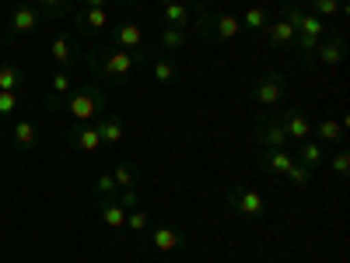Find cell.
Instances as JSON below:
<instances>
[{
  "instance_id": "cell-1",
  "label": "cell",
  "mask_w": 350,
  "mask_h": 263,
  "mask_svg": "<svg viewBox=\"0 0 350 263\" xmlns=\"http://www.w3.org/2000/svg\"><path fill=\"white\" fill-rule=\"evenodd\" d=\"M151 56V49L144 46V49H120V46H112V42H105V46H92L84 53V64H88V71H92L95 77H102L105 81V88H120V84H126V77L148 60Z\"/></svg>"
},
{
  "instance_id": "cell-2",
  "label": "cell",
  "mask_w": 350,
  "mask_h": 263,
  "mask_svg": "<svg viewBox=\"0 0 350 263\" xmlns=\"http://www.w3.org/2000/svg\"><path fill=\"white\" fill-rule=\"evenodd\" d=\"M60 112H67L74 123H92L105 112V92L95 84H84V88H74V92L60 102Z\"/></svg>"
},
{
  "instance_id": "cell-3",
  "label": "cell",
  "mask_w": 350,
  "mask_h": 263,
  "mask_svg": "<svg viewBox=\"0 0 350 263\" xmlns=\"http://www.w3.org/2000/svg\"><path fill=\"white\" fill-rule=\"evenodd\" d=\"M196 32L207 42H231L242 36V21L235 14H214V11H196Z\"/></svg>"
},
{
  "instance_id": "cell-4",
  "label": "cell",
  "mask_w": 350,
  "mask_h": 263,
  "mask_svg": "<svg viewBox=\"0 0 350 263\" xmlns=\"http://www.w3.org/2000/svg\"><path fill=\"white\" fill-rule=\"evenodd\" d=\"M224 200H228V211L231 214H239V218H262L267 214V197H262L259 190H245V186H231L228 193H224Z\"/></svg>"
},
{
  "instance_id": "cell-5",
  "label": "cell",
  "mask_w": 350,
  "mask_h": 263,
  "mask_svg": "<svg viewBox=\"0 0 350 263\" xmlns=\"http://www.w3.org/2000/svg\"><path fill=\"white\" fill-rule=\"evenodd\" d=\"M287 95V74L284 71H270V74H262L252 88V102L262 105V109H277L280 99Z\"/></svg>"
},
{
  "instance_id": "cell-6",
  "label": "cell",
  "mask_w": 350,
  "mask_h": 263,
  "mask_svg": "<svg viewBox=\"0 0 350 263\" xmlns=\"http://www.w3.org/2000/svg\"><path fill=\"white\" fill-rule=\"evenodd\" d=\"M39 11L32 4H14L11 14H8V25H4V42H14L21 36H32L36 28H39Z\"/></svg>"
},
{
  "instance_id": "cell-7",
  "label": "cell",
  "mask_w": 350,
  "mask_h": 263,
  "mask_svg": "<svg viewBox=\"0 0 350 263\" xmlns=\"http://www.w3.org/2000/svg\"><path fill=\"white\" fill-rule=\"evenodd\" d=\"M343 60H347V39L343 36H326L315 46L308 67H340Z\"/></svg>"
},
{
  "instance_id": "cell-8",
  "label": "cell",
  "mask_w": 350,
  "mask_h": 263,
  "mask_svg": "<svg viewBox=\"0 0 350 263\" xmlns=\"http://www.w3.org/2000/svg\"><path fill=\"white\" fill-rule=\"evenodd\" d=\"M64 140H67V148H74V151H81V155H95V151L102 148V137H98V127H95V123H77V127H70V130L64 134Z\"/></svg>"
},
{
  "instance_id": "cell-9",
  "label": "cell",
  "mask_w": 350,
  "mask_h": 263,
  "mask_svg": "<svg viewBox=\"0 0 350 263\" xmlns=\"http://www.w3.org/2000/svg\"><path fill=\"white\" fill-rule=\"evenodd\" d=\"M105 25H109L105 8H77V11H74V39L105 32Z\"/></svg>"
},
{
  "instance_id": "cell-10",
  "label": "cell",
  "mask_w": 350,
  "mask_h": 263,
  "mask_svg": "<svg viewBox=\"0 0 350 263\" xmlns=\"http://www.w3.org/2000/svg\"><path fill=\"white\" fill-rule=\"evenodd\" d=\"M256 144H259V148H287V144H291L287 130H284L280 120H277V112L267 116V120H259V127H256Z\"/></svg>"
},
{
  "instance_id": "cell-11",
  "label": "cell",
  "mask_w": 350,
  "mask_h": 263,
  "mask_svg": "<svg viewBox=\"0 0 350 263\" xmlns=\"http://www.w3.org/2000/svg\"><path fill=\"white\" fill-rule=\"evenodd\" d=\"M49 56L56 64H60L64 71H70V67H77V39H74V32H64V36H53L49 39Z\"/></svg>"
},
{
  "instance_id": "cell-12",
  "label": "cell",
  "mask_w": 350,
  "mask_h": 263,
  "mask_svg": "<svg viewBox=\"0 0 350 263\" xmlns=\"http://www.w3.org/2000/svg\"><path fill=\"white\" fill-rule=\"evenodd\" d=\"M277 120H280V127L287 130L291 140H298V144H301V140L312 137V120H308L301 109H280V112H277Z\"/></svg>"
},
{
  "instance_id": "cell-13",
  "label": "cell",
  "mask_w": 350,
  "mask_h": 263,
  "mask_svg": "<svg viewBox=\"0 0 350 263\" xmlns=\"http://www.w3.org/2000/svg\"><path fill=\"white\" fill-rule=\"evenodd\" d=\"M259 165L267 175H273V179H284V172L295 165V155L287 148H259Z\"/></svg>"
},
{
  "instance_id": "cell-14",
  "label": "cell",
  "mask_w": 350,
  "mask_h": 263,
  "mask_svg": "<svg viewBox=\"0 0 350 263\" xmlns=\"http://www.w3.org/2000/svg\"><path fill=\"white\" fill-rule=\"evenodd\" d=\"M74 92V74L70 71H56L49 74V92H46V109L49 112H60V102Z\"/></svg>"
},
{
  "instance_id": "cell-15",
  "label": "cell",
  "mask_w": 350,
  "mask_h": 263,
  "mask_svg": "<svg viewBox=\"0 0 350 263\" xmlns=\"http://www.w3.org/2000/svg\"><path fill=\"white\" fill-rule=\"evenodd\" d=\"M148 246L158 249V253H175V249L186 246V236H183L179 228H172V225H158V228H151Z\"/></svg>"
},
{
  "instance_id": "cell-16",
  "label": "cell",
  "mask_w": 350,
  "mask_h": 263,
  "mask_svg": "<svg viewBox=\"0 0 350 263\" xmlns=\"http://www.w3.org/2000/svg\"><path fill=\"white\" fill-rule=\"evenodd\" d=\"M259 36L267 39L270 46H295V39H298L295 25H291L287 18H280V14H277L270 25H262V28H259Z\"/></svg>"
},
{
  "instance_id": "cell-17",
  "label": "cell",
  "mask_w": 350,
  "mask_h": 263,
  "mask_svg": "<svg viewBox=\"0 0 350 263\" xmlns=\"http://www.w3.org/2000/svg\"><path fill=\"white\" fill-rule=\"evenodd\" d=\"M39 127L32 123V120H18L14 127H11V144L21 151V155H28V151H36L39 148Z\"/></svg>"
},
{
  "instance_id": "cell-18",
  "label": "cell",
  "mask_w": 350,
  "mask_h": 263,
  "mask_svg": "<svg viewBox=\"0 0 350 263\" xmlns=\"http://www.w3.org/2000/svg\"><path fill=\"white\" fill-rule=\"evenodd\" d=\"M95 127H98L102 144H120V140L126 137V123H123V116H120V112H109V109H105V112L98 116V123H95Z\"/></svg>"
},
{
  "instance_id": "cell-19",
  "label": "cell",
  "mask_w": 350,
  "mask_h": 263,
  "mask_svg": "<svg viewBox=\"0 0 350 263\" xmlns=\"http://www.w3.org/2000/svg\"><path fill=\"white\" fill-rule=\"evenodd\" d=\"M112 46L120 49H144V28L137 21H120L112 32Z\"/></svg>"
},
{
  "instance_id": "cell-20",
  "label": "cell",
  "mask_w": 350,
  "mask_h": 263,
  "mask_svg": "<svg viewBox=\"0 0 350 263\" xmlns=\"http://www.w3.org/2000/svg\"><path fill=\"white\" fill-rule=\"evenodd\" d=\"M312 137L319 140V144H343V137H347V127L340 123V120H319V123H312Z\"/></svg>"
},
{
  "instance_id": "cell-21",
  "label": "cell",
  "mask_w": 350,
  "mask_h": 263,
  "mask_svg": "<svg viewBox=\"0 0 350 263\" xmlns=\"http://www.w3.org/2000/svg\"><path fill=\"white\" fill-rule=\"evenodd\" d=\"M158 49H161L165 56L183 53V49H186V28H172V25H161V32H158Z\"/></svg>"
},
{
  "instance_id": "cell-22",
  "label": "cell",
  "mask_w": 350,
  "mask_h": 263,
  "mask_svg": "<svg viewBox=\"0 0 350 263\" xmlns=\"http://www.w3.org/2000/svg\"><path fill=\"white\" fill-rule=\"evenodd\" d=\"M273 18H277V11H273V8H267V4H252L239 21H242L245 32H259V28H262V25H270Z\"/></svg>"
},
{
  "instance_id": "cell-23",
  "label": "cell",
  "mask_w": 350,
  "mask_h": 263,
  "mask_svg": "<svg viewBox=\"0 0 350 263\" xmlns=\"http://www.w3.org/2000/svg\"><path fill=\"white\" fill-rule=\"evenodd\" d=\"M301 165H308V168H319L326 162V144H319L315 137H308V140H301L298 144V155H295Z\"/></svg>"
},
{
  "instance_id": "cell-24",
  "label": "cell",
  "mask_w": 350,
  "mask_h": 263,
  "mask_svg": "<svg viewBox=\"0 0 350 263\" xmlns=\"http://www.w3.org/2000/svg\"><path fill=\"white\" fill-rule=\"evenodd\" d=\"M161 21L172 25V28H186V25L193 21V8L186 4V0H175V4L161 8Z\"/></svg>"
},
{
  "instance_id": "cell-25",
  "label": "cell",
  "mask_w": 350,
  "mask_h": 263,
  "mask_svg": "<svg viewBox=\"0 0 350 263\" xmlns=\"http://www.w3.org/2000/svg\"><path fill=\"white\" fill-rule=\"evenodd\" d=\"M112 179H116V186H120V190H137V183H140V165H137V162H116Z\"/></svg>"
},
{
  "instance_id": "cell-26",
  "label": "cell",
  "mask_w": 350,
  "mask_h": 263,
  "mask_svg": "<svg viewBox=\"0 0 350 263\" xmlns=\"http://www.w3.org/2000/svg\"><path fill=\"white\" fill-rule=\"evenodd\" d=\"M151 74H154L158 84H175V77H179L183 71H179V64H175L172 56L158 53V56H154V64H151Z\"/></svg>"
},
{
  "instance_id": "cell-27",
  "label": "cell",
  "mask_w": 350,
  "mask_h": 263,
  "mask_svg": "<svg viewBox=\"0 0 350 263\" xmlns=\"http://www.w3.org/2000/svg\"><path fill=\"white\" fill-rule=\"evenodd\" d=\"M21 84H25V71L14 60L0 64V92H21Z\"/></svg>"
},
{
  "instance_id": "cell-28",
  "label": "cell",
  "mask_w": 350,
  "mask_h": 263,
  "mask_svg": "<svg viewBox=\"0 0 350 263\" xmlns=\"http://www.w3.org/2000/svg\"><path fill=\"white\" fill-rule=\"evenodd\" d=\"M308 11L319 14L323 21H333V18L347 14V0H308Z\"/></svg>"
},
{
  "instance_id": "cell-29",
  "label": "cell",
  "mask_w": 350,
  "mask_h": 263,
  "mask_svg": "<svg viewBox=\"0 0 350 263\" xmlns=\"http://www.w3.org/2000/svg\"><path fill=\"white\" fill-rule=\"evenodd\" d=\"M98 214H102L105 228H123V221H126V211L116 200H98Z\"/></svg>"
},
{
  "instance_id": "cell-30",
  "label": "cell",
  "mask_w": 350,
  "mask_h": 263,
  "mask_svg": "<svg viewBox=\"0 0 350 263\" xmlns=\"http://www.w3.org/2000/svg\"><path fill=\"white\" fill-rule=\"evenodd\" d=\"M92 193H95V200H116V193H120V186H116L112 172H98V175H95V183H92Z\"/></svg>"
},
{
  "instance_id": "cell-31",
  "label": "cell",
  "mask_w": 350,
  "mask_h": 263,
  "mask_svg": "<svg viewBox=\"0 0 350 263\" xmlns=\"http://www.w3.org/2000/svg\"><path fill=\"white\" fill-rule=\"evenodd\" d=\"M39 18H67L70 14V0H36Z\"/></svg>"
},
{
  "instance_id": "cell-32",
  "label": "cell",
  "mask_w": 350,
  "mask_h": 263,
  "mask_svg": "<svg viewBox=\"0 0 350 263\" xmlns=\"http://www.w3.org/2000/svg\"><path fill=\"white\" fill-rule=\"evenodd\" d=\"M123 228L130 231V236H140V231H148V228H151V214L144 211V208H133V211H126Z\"/></svg>"
},
{
  "instance_id": "cell-33",
  "label": "cell",
  "mask_w": 350,
  "mask_h": 263,
  "mask_svg": "<svg viewBox=\"0 0 350 263\" xmlns=\"http://www.w3.org/2000/svg\"><path fill=\"white\" fill-rule=\"evenodd\" d=\"M312 175H315V168H308V165H301V162L295 158V165L284 172V179H287L291 186H308V183H312Z\"/></svg>"
},
{
  "instance_id": "cell-34",
  "label": "cell",
  "mask_w": 350,
  "mask_h": 263,
  "mask_svg": "<svg viewBox=\"0 0 350 263\" xmlns=\"http://www.w3.org/2000/svg\"><path fill=\"white\" fill-rule=\"evenodd\" d=\"M21 109V92H0V120H8Z\"/></svg>"
},
{
  "instance_id": "cell-35",
  "label": "cell",
  "mask_w": 350,
  "mask_h": 263,
  "mask_svg": "<svg viewBox=\"0 0 350 263\" xmlns=\"http://www.w3.org/2000/svg\"><path fill=\"white\" fill-rule=\"evenodd\" d=\"M329 168L340 175V179H347V175H350V155H347V148H340V151L329 155Z\"/></svg>"
},
{
  "instance_id": "cell-36",
  "label": "cell",
  "mask_w": 350,
  "mask_h": 263,
  "mask_svg": "<svg viewBox=\"0 0 350 263\" xmlns=\"http://www.w3.org/2000/svg\"><path fill=\"white\" fill-rule=\"evenodd\" d=\"M116 203H120L123 211H133V208H140V193L137 190H120L116 193Z\"/></svg>"
},
{
  "instance_id": "cell-37",
  "label": "cell",
  "mask_w": 350,
  "mask_h": 263,
  "mask_svg": "<svg viewBox=\"0 0 350 263\" xmlns=\"http://www.w3.org/2000/svg\"><path fill=\"white\" fill-rule=\"evenodd\" d=\"M105 4H109V0H84L81 8H105Z\"/></svg>"
},
{
  "instance_id": "cell-38",
  "label": "cell",
  "mask_w": 350,
  "mask_h": 263,
  "mask_svg": "<svg viewBox=\"0 0 350 263\" xmlns=\"http://www.w3.org/2000/svg\"><path fill=\"white\" fill-rule=\"evenodd\" d=\"M186 4H196V11H203V4H207V0H186Z\"/></svg>"
},
{
  "instance_id": "cell-39",
  "label": "cell",
  "mask_w": 350,
  "mask_h": 263,
  "mask_svg": "<svg viewBox=\"0 0 350 263\" xmlns=\"http://www.w3.org/2000/svg\"><path fill=\"white\" fill-rule=\"evenodd\" d=\"M158 4H161V8H168V4H175V0H158Z\"/></svg>"
},
{
  "instance_id": "cell-40",
  "label": "cell",
  "mask_w": 350,
  "mask_h": 263,
  "mask_svg": "<svg viewBox=\"0 0 350 263\" xmlns=\"http://www.w3.org/2000/svg\"><path fill=\"white\" fill-rule=\"evenodd\" d=\"M84 4V0H70V8H81Z\"/></svg>"
},
{
  "instance_id": "cell-41",
  "label": "cell",
  "mask_w": 350,
  "mask_h": 263,
  "mask_svg": "<svg viewBox=\"0 0 350 263\" xmlns=\"http://www.w3.org/2000/svg\"><path fill=\"white\" fill-rule=\"evenodd\" d=\"M123 4H140V0H123Z\"/></svg>"
}]
</instances>
